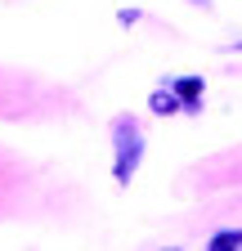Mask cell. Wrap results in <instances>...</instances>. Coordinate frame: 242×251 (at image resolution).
<instances>
[{
    "label": "cell",
    "mask_w": 242,
    "mask_h": 251,
    "mask_svg": "<svg viewBox=\"0 0 242 251\" xmlns=\"http://www.w3.org/2000/svg\"><path fill=\"white\" fill-rule=\"evenodd\" d=\"M211 251H233V247H242V229H224V233H216L206 242Z\"/></svg>",
    "instance_id": "cell-4"
},
{
    "label": "cell",
    "mask_w": 242,
    "mask_h": 251,
    "mask_svg": "<svg viewBox=\"0 0 242 251\" xmlns=\"http://www.w3.org/2000/svg\"><path fill=\"white\" fill-rule=\"evenodd\" d=\"M112 152H117V157H112L117 184H130L135 171H139V157H144V126H139L135 117H126V112L112 121Z\"/></svg>",
    "instance_id": "cell-1"
},
{
    "label": "cell",
    "mask_w": 242,
    "mask_h": 251,
    "mask_svg": "<svg viewBox=\"0 0 242 251\" xmlns=\"http://www.w3.org/2000/svg\"><path fill=\"white\" fill-rule=\"evenodd\" d=\"M170 90L184 99V108H189V112H197V99H202V76H175V81H170Z\"/></svg>",
    "instance_id": "cell-2"
},
{
    "label": "cell",
    "mask_w": 242,
    "mask_h": 251,
    "mask_svg": "<svg viewBox=\"0 0 242 251\" xmlns=\"http://www.w3.org/2000/svg\"><path fill=\"white\" fill-rule=\"evenodd\" d=\"M148 108H153L157 117H170V112H179V108H184V99H179L170 85H157V90H153V99H148Z\"/></svg>",
    "instance_id": "cell-3"
}]
</instances>
